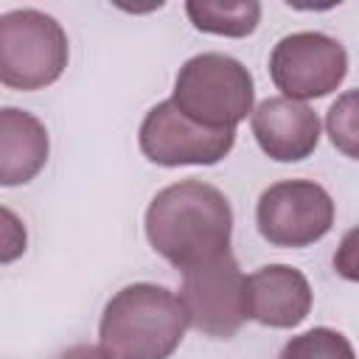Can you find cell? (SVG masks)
<instances>
[{"instance_id":"8992f818","label":"cell","mask_w":359,"mask_h":359,"mask_svg":"<svg viewBox=\"0 0 359 359\" xmlns=\"http://www.w3.org/2000/svg\"><path fill=\"white\" fill-rule=\"evenodd\" d=\"M334 224V202L317 182L286 180L258 199V230L275 247H306Z\"/></svg>"},{"instance_id":"5b68a950","label":"cell","mask_w":359,"mask_h":359,"mask_svg":"<svg viewBox=\"0 0 359 359\" xmlns=\"http://www.w3.org/2000/svg\"><path fill=\"white\" fill-rule=\"evenodd\" d=\"M180 303L188 325L208 337H233L250 317L247 278L227 252L185 272Z\"/></svg>"},{"instance_id":"7c38bea8","label":"cell","mask_w":359,"mask_h":359,"mask_svg":"<svg viewBox=\"0 0 359 359\" xmlns=\"http://www.w3.org/2000/svg\"><path fill=\"white\" fill-rule=\"evenodd\" d=\"M185 11L199 31L222 34V36H247L255 31L261 17V6L255 0H241V3L191 0Z\"/></svg>"},{"instance_id":"e0dca14e","label":"cell","mask_w":359,"mask_h":359,"mask_svg":"<svg viewBox=\"0 0 359 359\" xmlns=\"http://www.w3.org/2000/svg\"><path fill=\"white\" fill-rule=\"evenodd\" d=\"M59 359H107V356L98 348H93V345H76L67 353H62Z\"/></svg>"},{"instance_id":"ba28073f","label":"cell","mask_w":359,"mask_h":359,"mask_svg":"<svg viewBox=\"0 0 359 359\" xmlns=\"http://www.w3.org/2000/svg\"><path fill=\"white\" fill-rule=\"evenodd\" d=\"M233 129H208L171 101L157 104L140 126V149L157 165H213L233 149Z\"/></svg>"},{"instance_id":"7a4b0ae2","label":"cell","mask_w":359,"mask_h":359,"mask_svg":"<svg viewBox=\"0 0 359 359\" xmlns=\"http://www.w3.org/2000/svg\"><path fill=\"white\" fill-rule=\"evenodd\" d=\"M185 311L174 292L154 283L121 289L101 317V353L107 359H168L185 334Z\"/></svg>"},{"instance_id":"277c9868","label":"cell","mask_w":359,"mask_h":359,"mask_svg":"<svg viewBox=\"0 0 359 359\" xmlns=\"http://www.w3.org/2000/svg\"><path fill=\"white\" fill-rule=\"evenodd\" d=\"M65 65L67 36L53 17L36 8L0 14V84L39 90L53 84Z\"/></svg>"},{"instance_id":"52a82bcc","label":"cell","mask_w":359,"mask_h":359,"mask_svg":"<svg viewBox=\"0 0 359 359\" xmlns=\"http://www.w3.org/2000/svg\"><path fill=\"white\" fill-rule=\"evenodd\" d=\"M348 70L345 48L314 31L283 36L269 59V73L286 98H320L339 87Z\"/></svg>"},{"instance_id":"9a60e30c","label":"cell","mask_w":359,"mask_h":359,"mask_svg":"<svg viewBox=\"0 0 359 359\" xmlns=\"http://www.w3.org/2000/svg\"><path fill=\"white\" fill-rule=\"evenodd\" d=\"M25 224L8 208H0V264L17 261L25 252Z\"/></svg>"},{"instance_id":"30bf717a","label":"cell","mask_w":359,"mask_h":359,"mask_svg":"<svg viewBox=\"0 0 359 359\" xmlns=\"http://www.w3.org/2000/svg\"><path fill=\"white\" fill-rule=\"evenodd\" d=\"M247 306L252 320L272 328H292L306 320L311 289L294 266L272 264L247 278Z\"/></svg>"},{"instance_id":"3957f363","label":"cell","mask_w":359,"mask_h":359,"mask_svg":"<svg viewBox=\"0 0 359 359\" xmlns=\"http://www.w3.org/2000/svg\"><path fill=\"white\" fill-rule=\"evenodd\" d=\"M171 104L208 129H233L252 109V76L224 53H199L180 67Z\"/></svg>"},{"instance_id":"4fadbf2b","label":"cell","mask_w":359,"mask_h":359,"mask_svg":"<svg viewBox=\"0 0 359 359\" xmlns=\"http://www.w3.org/2000/svg\"><path fill=\"white\" fill-rule=\"evenodd\" d=\"M278 359H353V348L331 328H311L289 339Z\"/></svg>"},{"instance_id":"2e32d148","label":"cell","mask_w":359,"mask_h":359,"mask_svg":"<svg viewBox=\"0 0 359 359\" xmlns=\"http://www.w3.org/2000/svg\"><path fill=\"white\" fill-rule=\"evenodd\" d=\"M356 230H351L348 236H345V241L339 244V252H337V258H334V264H337V269L348 278V280H353L356 278Z\"/></svg>"},{"instance_id":"5bb4252c","label":"cell","mask_w":359,"mask_h":359,"mask_svg":"<svg viewBox=\"0 0 359 359\" xmlns=\"http://www.w3.org/2000/svg\"><path fill=\"white\" fill-rule=\"evenodd\" d=\"M328 135L337 149H342L348 157H356V93H345L328 109Z\"/></svg>"},{"instance_id":"9c48e42d","label":"cell","mask_w":359,"mask_h":359,"mask_svg":"<svg viewBox=\"0 0 359 359\" xmlns=\"http://www.w3.org/2000/svg\"><path fill=\"white\" fill-rule=\"evenodd\" d=\"M252 135L258 146L280 163L303 160L320 140V121L314 109L286 95L266 98L252 112Z\"/></svg>"},{"instance_id":"8fae6325","label":"cell","mask_w":359,"mask_h":359,"mask_svg":"<svg viewBox=\"0 0 359 359\" xmlns=\"http://www.w3.org/2000/svg\"><path fill=\"white\" fill-rule=\"evenodd\" d=\"M48 163V132L25 109H0V185H22Z\"/></svg>"},{"instance_id":"6da1fadb","label":"cell","mask_w":359,"mask_h":359,"mask_svg":"<svg viewBox=\"0 0 359 359\" xmlns=\"http://www.w3.org/2000/svg\"><path fill=\"white\" fill-rule=\"evenodd\" d=\"M233 210L227 196L199 180L163 188L146 210L151 247L182 272L227 252Z\"/></svg>"}]
</instances>
